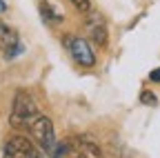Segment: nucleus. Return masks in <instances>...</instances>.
I'll use <instances>...</instances> for the list:
<instances>
[{"instance_id": "obj_7", "label": "nucleus", "mask_w": 160, "mask_h": 158, "mask_svg": "<svg viewBox=\"0 0 160 158\" xmlns=\"http://www.w3.org/2000/svg\"><path fill=\"white\" fill-rule=\"evenodd\" d=\"M73 143L82 149V154H87V156H93V158H100V156H102V154H100V147L91 140L89 136H78Z\"/></svg>"}, {"instance_id": "obj_11", "label": "nucleus", "mask_w": 160, "mask_h": 158, "mask_svg": "<svg viewBox=\"0 0 160 158\" xmlns=\"http://www.w3.org/2000/svg\"><path fill=\"white\" fill-rule=\"evenodd\" d=\"M7 11V3H5V0H0V13H5Z\"/></svg>"}, {"instance_id": "obj_6", "label": "nucleus", "mask_w": 160, "mask_h": 158, "mask_svg": "<svg viewBox=\"0 0 160 158\" xmlns=\"http://www.w3.org/2000/svg\"><path fill=\"white\" fill-rule=\"evenodd\" d=\"M87 29H89L91 40H93L96 45H100V47L107 45V27H105V23L100 20V18H98V23H89Z\"/></svg>"}, {"instance_id": "obj_4", "label": "nucleus", "mask_w": 160, "mask_h": 158, "mask_svg": "<svg viewBox=\"0 0 160 158\" xmlns=\"http://www.w3.org/2000/svg\"><path fill=\"white\" fill-rule=\"evenodd\" d=\"M5 158H38V149L25 136H13L5 145Z\"/></svg>"}, {"instance_id": "obj_2", "label": "nucleus", "mask_w": 160, "mask_h": 158, "mask_svg": "<svg viewBox=\"0 0 160 158\" xmlns=\"http://www.w3.org/2000/svg\"><path fill=\"white\" fill-rule=\"evenodd\" d=\"M38 105L33 100V96L27 91H16L13 96V107H11V116H9V123L13 129H25L29 127L36 116H38Z\"/></svg>"}, {"instance_id": "obj_9", "label": "nucleus", "mask_w": 160, "mask_h": 158, "mask_svg": "<svg viewBox=\"0 0 160 158\" xmlns=\"http://www.w3.org/2000/svg\"><path fill=\"white\" fill-rule=\"evenodd\" d=\"M69 3H71L78 11H82V13H89V11H91V3H89V0H69Z\"/></svg>"}, {"instance_id": "obj_5", "label": "nucleus", "mask_w": 160, "mask_h": 158, "mask_svg": "<svg viewBox=\"0 0 160 158\" xmlns=\"http://www.w3.org/2000/svg\"><path fill=\"white\" fill-rule=\"evenodd\" d=\"M0 49L5 51L7 58H13L22 51V43H20L18 31L5 23H0Z\"/></svg>"}, {"instance_id": "obj_1", "label": "nucleus", "mask_w": 160, "mask_h": 158, "mask_svg": "<svg viewBox=\"0 0 160 158\" xmlns=\"http://www.w3.org/2000/svg\"><path fill=\"white\" fill-rule=\"evenodd\" d=\"M29 131L33 134V138L38 140L40 149H42L49 158H65L67 156V145L56 140V131H53V123L47 116L38 114L36 120L29 125Z\"/></svg>"}, {"instance_id": "obj_10", "label": "nucleus", "mask_w": 160, "mask_h": 158, "mask_svg": "<svg viewBox=\"0 0 160 158\" xmlns=\"http://www.w3.org/2000/svg\"><path fill=\"white\" fill-rule=\"evenodd\" d=\"M149 80H151V83H160V67L151 69V74H149Z\"/></svg>"}, {"instance_id": "obj_3", "label": "nucleus", "mask_w": 160, "mask_h": 158, "mask_svg": "<svg viewBox=\"0 0 160 158\" xmlns=\"http://www.w3.org/2000/svg\"><path fill=\"white\" fill-rule=\"evenodd\" d=\"M62 43H65L69 56L80 67H93L96 65V54H93L89 40H85V38H80V36H65Z\"/></svg>"}, {"instance_id": "obj_8", "label": "nucleus", "mask_w": 160, "mask_h": 158, "mask_svg": "<svg viewBox=\"0 0 160 158\" xmlns=\"http://www.w3.org/2000/svg\"><path fill=\"white\" fill-rule=\"evenodd\" d=\"M140 103H142V105H149V107H156V105H158V98H156V94H151V91H142V94H140Z\"/></svg>"}]
</instances>
